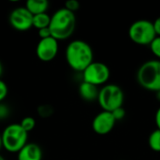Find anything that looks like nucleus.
Wrapping results in <instances>:
<instances>
[{
    "label": "nucleus",
    "mask_w": 160,
    "mask_h": 160,
    "mask_svg": "<svg viewBox=\"0 0 160 160\" xmlns=\"http://www.w3.org/2000/svg\"><path fill=\"white\" fill-rule=\"evenodd\" d=\"M65 52L68 65L71 69L78 72H82L94 62L93 49L84 40H72L67 46Z\"/></svg>",
    "instance_id": "nucleus-1"
},
{
    "label": "nucleus",
    "mask_w": 160,
    "mask_h": 160,
    "mask_svg": "<svg viewBox=\"0 0 160 160\" xmlns=\"http://www.w3.org/2000/svg\"><path fill=\"white\" fill-rule=\"evenodd\" d=\"M52 37L56 40H65L70 38L76 28L75 13L65 8L57 9L51 16L49 25Z\"/></svg>",
    "instance_id": "nucleus-2"
},
{
    "label": "nucleus",
    "mask_w": 160,
    "mask_h": 160,
    "mask_svg": "<svg viewBox=\"0 0 160 160\" xmlns=\"http://www.w3.org/2000/svg\"><path fill=\"white\" fill-rule=\"evenodd\" d=\"M139 84L152 92H160V60H148L138 69Z\"/></svg>",
    "instance_id": "nucleus-3"
},
{
    "label": "nucleus",
    "mask_w": 160,
    "mask_h": 160,
    "mask_svg": "<svg viewBox=\"0 0 160 160\" xmlns=\"http://www.w3.org/2000/svg\"><path fill=\"white\" fill-rule=\"evenodd\" d=\"M2 147L9 153H19L28 142V133L20 124L7 126L1 133Z\"/></svg>",
    "instance_id": "nucleus-4"
},
{
    "label": "nucleus",
    "mask_w": 160,
    "mask_h": 160,
    "mask_svg": "<svg viewBox=\"0 0 160 160\" xmlns=\"http://www.w3.org/2000/svg\"><path fill=\"white\" fill-rule=\"evenodd\" d=\"M124 100V91L117 84L108 83L99 90L98 101L103 111L112 112L114 110L123 107Z\"/></svg>",
    "instance_id": "nucleus-5"
},
{
    "label": "nucleus",
    "mask_w": 160,
    "mask_h": 160,
    "mask_svg": "<svg viewBox=\"0 0 160 160\" xmlns=\"http://www.w3.org/2000/svg\"><path fill=\"white\" fill-rule=\"evenodd\" d=\"M128 37L138 45L149 46L157 38L153 22L148 20L135 21L128 28Z\"/></svg>",
    "instance_id": "nucleus-6"
},
{
    "label": "nucleus",
    "mask_w": 160,
    "mask_h": 160,
    "mask_svg": "<svg viewBox=\"0 0 160 160\" xmlns=\"http://www.w3.org/2000/svg\"><path fill=\"white\" fill-rule=\"evenodd\" d=\"M111 76L110 68L101 62H93L83 71V82H89L96 86L106 84Z\"/></svg>",
    "instance_id": "nucleus-7"
},
{
    "label": "nucleus",
    "mask_w": 160,
    "mask_h": 160,
    "mask_svg": "<svg viewBox=\"0 0 160 160\" xmlns=\"http://www.w3.org/2000/svg\"><path fill=\"white\" fill-rule=\"evenodd\" d=\"M11 27L17 31L24 32L33 27V15L25 7H18L14 8L8 17Z\"/></svg>",
    "instance_id": "nucleus-8"
},
{
    "label": "nucleus",
    "mask_w": 160,
    "mask_h": 160,
    "mask_svg": "<svg viewBox=\"0 0 160 160\" xmlns=\"http://www.w3.org/2000/svg\"><path fill=\"white\" fill-rule=\"evenodd\" d=\"M59 50L58 40L52 37L40 39L36 47V54L38 58L42 62H51L52 61Z\"/></svg>",
    "instance_id": "nucleus-9"
},
{
    "label": "nucleus",
    "mask_w": 160,
    "mask_h": 160,
    "mask_svg": "<svg viewBox=\"0 0 160 160\" xmlns=\"http://www.w3.org/2000/svg\"><path fill=\"white\" fill-rule=\"evenodd\" d=\"M116 120L110 112L102 111L95 116L92 122V128L98 135H107L114 128Z\"/></svg>",
    "instance_id": "nucleus-10"
},
{
    "label": "nucleus",
    "mask_w": 160,
    "mask_h": 160,
    "mask_svg": "<svg viewBox=\"0 0 160 160\" xmlns=\"http://www.w3.org/2000/svg\"><path fill=\"white\" fill-rule=\"evenodd\" d=\"M40 146L35 142H27L17 154V160H42Z\"/></svg>",
    "instance_id": "nucleus-11"
},
{
    "label": "nucleus",
    "mask_w": 160,
    "mask_h": 160,
    "mask_svg": "<svg viewBox=\"0 0 160 160\" xmlns=\"http://www.w3.org/2000/svg\"><path fill=\"white\" fill-rule=\"evenodd\" d=\"M79 94L83 100L94 101V100H98L99 90L98 86L91 84L89 82H82L79 86Z\"/></svg>",
    "instance_id": "nucleus-12"
},
{
    "label": "nucleus",
    "mask_w": 160,
    "mask_h": 160,
    "mask_svg": "<svg viewBox=\"0 0 160 160\" xmlns=\"http://www.w3.org/2000/svg\"><path fill=\"white\" fill-rule=\"evenodd\" d=\"M24 7L33 16H35L46 13L49 8V2L47 0H27Z\"/></svg>",
    "instance_id": "nucleus-13"
},
{
    "label": "nucleus",
    "mask_w": 160,
    "mask_h": 160,
    "mask_svg": "<svg viewBox=\"0 0 160 160\" xmlns=\"http://www.w3.org/2000/svg\"><path fill=\"white\" fill-rule=\"evenodd\" d=\"M50 22H51V16L47 12L33 16V27L37 28L38 30L49 27Z\"/></svg>",
    "instance_id": "nucleus-14"
},
{
    "label": "nucleus",
    "mask_w": 160,
    "mask_h": 160,
    "mask_svg": "<svg viewBox=\"0 0 160 160\" xmlns=\"http://www.w3.org/2000/svg\"><path fill=\"white\" fill-rule=\"evenodd\" d=\"M148 144L149 147L151 148V150H153L154 152L160 153V130L159 129H156L154 130L149 138H148Z\"/></svg>",
    "instance_id": "nucleus-15"
},
{
    "label": "nucleus",
    "mask_w": 160,
    "mask_h": 160,
    "mask_svg": "<svg viewBox=\"0 0 160 160\" xmlns=\"http://www.w3.org/2000/svg\"><path fill=\"white\" fill-rule=\"evenodd\" d=\"M20 125L27 133H29L30 131H32L35 128V127H36V120L32 116H26V117L22 119Z\"/></svg>",
    "instance_id": "nucleus-16"
},
{
    "label": "nucleus",
    "mask_w": 160,
    "mask_h": 160,
    "mask_svg": "<svg viewBox=\"0 0 160 160\" xmlns=\"http://www.w3.org/2000/svg\"><path fill=\"white\" fill-rule=\"evenodd\" d=\"M149 46L154 55L160 60V37H157Z\"/></svg>",
    "instance_id": "nucleus-17"
},
{
    "label": "nucleus",
    "mask_w": 160,
    "mask_h": 160,
    "mask_svg": "<svg viewBox=\"0 0 160 160\" xmlns=\"http://www.w3.org/2000/svg\"><path fill=\"white\" fill-rule=\"evenodd\" d=\"M38 112L41 117H49L52 114V109L49 105H41L38 108Z\"/></svg>",
    "instance_id": "nucleus-18"
},
{
    "label": "nucleus",
    "mask_w": 160,
    "mask_h": 160,
    "mask_svg": "<svg viewBox=\"0 0 160 160\" xmlns=\"http://www.w3.org/2000/svg\"><path fill=\"white\" fill-rule=\"evenodd\" d=\"M65 8L75 13L80 8V3L77 0H68L65 3Z\"/></svg>",
    "instance_id": "nucleus-19"
},
{
    "label": "nucleus",
    "mask_w": 160,
    "mask_h": 160,
    "mask_svg": "<svg viewBox=\"0 0 160 160\" xmlns=\"http://www.w3.org/2000/svg\"><path fill=\"white\" fill-rule=\"evenodd\" d=\"M10 114V110L8 105L4 104L3 102L0 103V121L7 119Z\"/></svg>",
    "instance_id": "nucleus-20"
},
{
    "label": "nucleus",
    "mask_w": 160,
    "mask_h": 160,
    "mask_svg": "<svg viewBox=\"0 0 160 160\" xmlns=\"http://www.w3.org/2000/svg\"><path fill=\"white\" fill-rule=\"evenodd\" d=\"M8 94V88L7 83L0 79V103L3 102Z\"/></svg>",
    "instance_id": "nucleus-21"
},
{
    "label": "nucleus",
    "mask_w": 160,
    "mask_h": 160,
    "mask_svg": "<svg viewBox=\"0 0 160 160\" xmlns=\"http://www.w3.org/2000/svg\"><path fill=\"white\" fill-rule=\"evenodd\" d=\"M112 113L114 119L116 120V122H117V121H120V120H122V119H124L125 116H126V111H125V109H124L123 107L114 110L113 112H112Z\"/></svg>",
    "instance_id": "nucleus-22"
},
{
    "label": "nucleus",
    "mask_w": 160,
    "mask_h": 160,
    "mask_svg": "<svg viewBox=\"0 0 160 160\" xmlns=\"http://www.w3.org/2000/svg\"><path fill=\"white\" fill-rule=\"evenodd\" d=\"M38 34V37L40 38V39H44V38H48L52 37V34H51V31H50L49 27L39 29Z\"/></svg>",
    "instance_id": "nucleus-23"
},
{
    "label": "nucleus",
    "mask_w": 160,
    "mask_h": 160,
    "mask_svg": "<svg viewBox=\"0 0 160 160\" xmlns=\"http://www.w3.org/2000/svg\"><path fill=\"white\" fill-rule=\"evenodd\" d=\"M153 24H154V28H155L157 37H160V16L153 22Z\"/></svg>",
    "instance_id": "nucleus-24"
},
{
    "label": "nucleus",
    "mask_w": 160,
    "mask_h": 160,
    "mask_svg": "<svg viewBox=\"0 0 160 160\" xmlns=\"http://www.w3.org/2000/svg\"><path fill=\"white\" fill-rule=\"evenodd\" d=\"M155 121H156V125L158 129L160 130V107L158 109L157 112H156V116H155Z\"/></svg>",
    "instance_id": "nucleus-25"
},
{
    "label": "nucleus",
    "mask_w": 160,
    "mask_h": 160,
    "mask_svg": "<svg viewBox=\"0 0 160 160\" xmlns=\"http://www.w3.org/2000/svg\"><path fill=\"white\" fill-rule=\"evenodd\" d=\"M3 72H4V68H3V65H2V63L0 61V79H1V77L3 75Z\"/></svg>",
    "instance_id": "nucleus-26"
},
{
    "label": "nucleus",
    "mask_w": 160,
    "mask_h": 160,
    "mask_svg": "<svg viewBox=\"0 0 160 160\" xmlns=\"http://www.w3.org/2000/svg\"><path fill=\"white\" fill-rule=\"evenodd\" d=\"M1 148H3V147H2V140H1V134H0V150H1Z\"/></svg>",
    "instance_id": "nucleus-27"
},
{
    "label": "nucleus",
    "mask_w": 160,
    "mask_h": 160,
    "mask_svg": "<svg viewBox=\"0 0 160 160\" xmlns=\"http://www.w3.org/2000/svg\"><path fill=\"white\" fill-rule=\"evenodd\" d=\"M0 160H6V159H5V158H3V157L0 155Z\"/></svg>",
    "instance_id": "nucleus-28"
}]
</instances>
